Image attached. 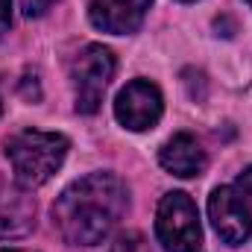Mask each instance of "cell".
<instances>
[{"mask_svg":"<svg viewBox=\"0 0 252 252\" xmlns=\"http://www.w3.org/2000/svg\"><path fill=\"white\" fill-rule=\"evenodd\" d=\"M126 205L129 190L124 179L109 170H97L70 182L56 196L53 226L70 247H97L121 223Z\"/></svg>","mask_w":252,"mask_h":252,"instance_id":"6da1fadb","label":"cell"},{"mask_svg":"<svg viewBox=\"0 0 252 252\" xmlns=\"http://www.w3.org/2000/svg\"><path fill=\"white\" fill-rule=\"evenodd\" d=\"M70 141L59 132L24 129L6 141V158L15 170V182L24 188H41L64 164Z\"/></svg>","mask_w":252,"mask_h":252,"instance_id":"7a4b0ae2","label":"cell"},{"mask_svg":"<svg viewBox=\"0 0 252 252\" xmlns=\"http://www.w3.org/2000/svg\"><path fill=\"white\" fill-rule=\"evenodd\" d=\"M208 220L223 244L241 247L252 235V167L238 173L235 182L220 185L208 196Z\"/></svg>","mask_w":252,"mask_h":252,"instance_id":"3957f363","label":"cell"},{"mask_svg":"<svg viewBox=\"0 0 252 252\" xmlns=\"http://www.w3.org/2000/svg\"><path fill=\"white\" fill-rule=\"evenodd\" d=\"M156 235L164 252H202L199 211L185 190H170L161 196L156 211Z\"/></svg>","mask_w":252,"mask_h":252,"instance_id":"277c9868","label":"cell"},{"mask_svg":"<svg viewBox=\"0 0 252 252\" xmlns=\"http://www.w3.org/2000/svg\"><path fill=\"white\" fill-rule=\"evenodd\" d=\"M115 53L103 44H85L70 62V85L79 115H94L103 103V94L115 76Z\"/></svg>","mask_w":252,"mask_h":252,"instance_id":"5b68a950","label":"cell"},{"mask_svg":"<svg viewBox=\"0 0 252 252\" xmlns=\"http://www.w3.org/2000/svg\"><path fill=\"white\" fill-rule=\"evenodd\" d=\"M164 115V97L156 82L150 79H132L126 88H121L115 100V118L129 132H147L161 121Z\"/></svg>","mask_w":252,"mask_h":252,"instance_id":"8992f818","label":"cell"},{"mask_svg":"<svg viewBox=\"0 0 252 252\" xmlns=\"http://www.w3.org/2000/svg\"><path fill=\"white\" fill-rule=\"evenodd\" d=\"M35 229V199L21 182L0 176V241L27 238Z\"/></svg>","mask_w":252,"mask_h":252,"instance_id":"52a82bcc","label":"cell"},{"mask_svg":"<svg viewBox=\"0 0 252 252\" xmlns=\"http://www.w3.org/2000/svg\"><path fill=\"white\" fill-rule=\"evenodd\" d=\"M153 0H91L88 21L109 35H132L141 30Z\"/></svg>","mask_w":252,"mask_h":252,"instance_id":"ba28073f","label":"cell"},{"mask_svg":"<svg viewBox=\"0 0 252 252\" xmlns=\"http://www.w3.org/2000/svg\"><path fill=\"white\" fill-rule=\"evenodd\" d=\"M158 161H161V167H164L167 173H173V176H179V179H193V176H199V173L205 170V164H208L205 150L199 147V141H196L193 135H188V132L173 135V138L161 147Z\"/></svg>","mask_w":252,"mask_h":252,"instance_id":"9c48e42d","label":"cell"},{"mask_svg":"<svg viewBox=\"0 0 252 252\" xmlns=\"http://www.w3.org/2000/svg\"><path fill=\"white\" fill-rule=\"evenodd\" d=\"M109 252H150V247L141 232H121Z\"/></svg>","mask_w":252,"mask_h":252,"instance_id":"30bf717a","label":"cell"},{"mask_svg":"<svg viewBox=\"0 0 252 252\" xmlns=\"http://www.w3.org/2000/svg\"><path fill=\"white\" fill-rule=\"evenodd\" d=\"M21 6H24V15L27 18H41L53 6V0H21Z\"/></svg>","mask_w":252,"mask_h":252,"instance_id":"8fae6325","label":"cell"},{"mask_svg":"<svg viewBox=\"0 0 252 252\" xmlns=\"http://www.w3.org/2000/svg\"><path fill=\"white\" fill-rule=\"evenodd\" d=\"M12 24V0H0V38L9 32Z\"/></svg>","mask_w":252,"mask_h":252,"instance_id":"7c38bea8","label":"cell"},{"mask_svg":"<svg viewBox=\"0 0 252 252\" xmlns=\"http://www.w3.org/2000/svg\"><path fill=\"white\" fill-rule=\"evenodd\" d=\"M0 252H30V250H15V247H0Z\"/></svg>","mask_w":252,"mask_h":252,"instance_id":"4fadbf2b","label":"cell"},{"mask_svg":"<svg viewBox=\"0 0 252 252\" xmlns=\"http://www.w3.org/2000/svg\"><path fill=\"white\" fill-rule=\"evenodd\" d=\"M179 3H196V0H179Z\"/></svg>","mask_w":252,"mask_h":252,"instance_id":"5bb4252c","label":"cell"},{"mask_svg":"<svg viewBox=\"0 0 252 252\" xmlns=\"http://www.w3.org/2000/svg\"><path fill=\"white\" fill-rule=\"evenodd\" d=\"M0 115H3V100H0Z\"/></svg>","mask_w":252,"mask_h":252,"instance_id":"9a60e30c","label":"cell"},{"mask_svg":"<svg viewBox=\"0 0 252 252\" xmlns=\"http://www.w3.org/2000/svg\"><path fill=\"white\" fill-rule=\"evenodd\" d=\"M247 3H250V6H252V0H247Z\"/></svg>","mask_w":252,"mask_h":252,"instance_id":"2e32d148","label":"cell"}]
</instances>
